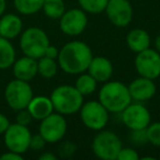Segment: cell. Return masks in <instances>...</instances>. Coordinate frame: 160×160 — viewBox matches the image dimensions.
Segmentation results:
<instances>
[{
    "mask_svg": "<svg viewBox=\"0 0 160 160\" xmlns=\"http://www.w3.org/2000/svg\"><path fill=\"white\" fill-rule=\"evenodd\" d=\"M93 54L87 43L82 41H70L59 49L58 66L68 75H79L87 71Z\"/></svg>",
    "mask_w": 160,
    "mask_h": 160,
    "instance_id": "1",
    "label": "cell"
},
{
    "mask_svg": "<svg viewBox=\"0 0 160 160\" xmlns=\"http://www.w3.org/2000/svg\"><path fill=\"white\" fill-rule=\"evenodd\" d=\"M99 101L110 113H121L133 102L128 87L116 80H109L103 83L99 91Z\"/></svg>",
    "mask_w": 160,
    "mask_h": 160,
    "instance_id": "2",
    "label": "cell"
},
{
    "mask_svg": "<svg viewBox=\"0 0 160 160\" xmlns=\"http://www.w3.org/2000/svg\"><path fill=\"white\" fill-rule=\"evenodd\" d=\"M54 111L62 115H71L79 112L83 104V96L75 86L62 85L56 87L51 93Z\"/></svg>",
    "mask_w": 160,
    "mask_h": 160,
    "instance_id": "3",
    "label": "cell"
},
{
    "mask_svg": "<svg viewBox=\"0 0 160 160\" xmlns=\"http://www.w3.org/2000/svg\"><path fill=\"white\" fill-rule=\"evenodd\" d=\"M20 35L19 44L23 55L35 59L43 57L47 46L51 44L46 32L38 27L28 28Z\"/></svg>",
    "mask_w": 160,
    "mask_h": 160,
    "instance_id": "4",
    "label": "cell"
},
{
    "mask_svg": "<svg viewBox=\"0 0 160 160\" xmlns=\"http://www.w3.org/2000/svg\"><path fill=\"white\" fill-rule=\"evenodd\" d=\"M123 147L121 138L112 131H99L92 140V151L102 160H116Z\"/></svg>",
    "mask_w": 160,
    "mask_h": 160,
    "instance_id": "5",
    "label": "cell"
},
{
    "mask_svg": "<svg viewBox=\"0 0 160 160\" xmlns=\"http://www.w3.org/2000/svg\"><path fill=\"white\" fill-rule=\"evenodd\" d=\"M33 97V90L29 81L14 78L6 86L5 100L13 111L27 109Z\"/></svg>",
    "mask_w": 160,
    "mask_h": 160,
    "instance_id": "6",
    "label": "cell"
},
{
    "mask_svg": "<svg viewBox=\"0 0 160 160\" xmlns=\"http://www.w3.org/2000/svg\"><path fill=\"white\" fill-rule=\"evenodd\" d=\"M80 120L87 128L92 131H101L109 123L110 112L100 103V101H88L83 102L79 110Z\"/></svg>",
    "mask_w": 160,
    "mask_h": 160,
    "instance_id": "7",
    "label": "cell"
},
{
    "mask_svg": "<svg viewBox=\"0 0 160 160\" xmlns=\"http://www.w3.org/2000/svg\"><path fill=\"white\" fill-rule=\"evenodd\" d=\"M67 121L65 115L57 112H53L41 121L38 133L43 136L46 142L54 144L58 142L65 137L67 132Z\"/></svg>",
    "mask_w": 160,
    "mask_h": 160,
    "instance_id": "8",
    "label": "cell"
},
{
    "mask_svg": "<svg viewBox=\"0 0 160 160\" xmlns=\"http://www.w3.org/2000/svg\"><path fill=\"white\" fill-rule=\"evenodd\" d=\"M31 136V131L28 126L18 123L10 124L8 129L3 133L5 146L8 148V150L23 155L30 149Z\"/></svg>",
    "mask_w": 160,
    "mask_h": 160,
    "instance_id": "9",
    "label": "cell"
},
{
    "mask_svg": "<svg viewBox=\"0 0 160 160\" xmlns=\"http://www.w3.org/2000/svg\"><path fill=\"white\" fill-rule=\"evenodd\" d=\"M122 122L131 131H142L151 123L149 110L140 102H131L122 112Z\"/></svg>",
    "mask_w": 160,
    "mask_h": 160,
    "instance_id": "10",
    "label": "cell"
},
{
    "mask_svg": "<svg viewBox=\"0 0 160 160\" xmlns=\"http://www.w3.org/2000/svg\"><path fill=\"white\" fill-rule=\"evenodd\" d=\"M134 62L136 71L142 77L152 80L160 77V53L156 49L149 47L137 53Z\"/></svg>",
    "mask_w": 160,
    "mask_h": 160,
    "instance_id": "11",
    "label": "cell"
},
{
    "mask_svg": "<svg viewBox=\"0 0 160 160\" xmlns=\"http://www.w3.org/2000/svg\"><path fill=\"white\" fill-rule=\"evenodd\" d=\"M88 25L87 13L80 8L66 10L59 18V29L68 36H77L83 33Z\"/></svg>",
    "mask_w": 160,
    "mask_h": 160,
    "instance_id": "12",
    "label": "cell"
},
{
    "mask_svg": "<svg viewBox=\"0 0 160 160\" xmlns=\"http://www.w3.org/2000/svg\"><path fill=\"white\" fill-rule=\"evenodd\" d=\"M104 12L113 25L126 28L133 20L134 11L128 0H109Z\"/></svg>",
    "mask_w": 160,
    "mask_h": 160,
    "instance_id": "13",
    "label": "cell"
},
{
    "mask_svg": "<svg viewBox=\"0 0 160 160\" xmlns=\"http://www.w3.org/2000/svg\"><path fill=\"white\" fill-rule=\"evenodd\" d=\"M127 87H128L132 100L140 103L152 99L157 91V87L153 80L142 77V76L134 79Z\"/></svg>",
    "mask_w": 160,
    "mask_h": 160,
    "instance_id": "14",
    "label": "cell"
},
{
    "mask_svg": "<svg viewBox=\"0 0 160 160\" xmlns=\"http://www.w3.org/2000/svg\"><path fill=\"white\" fill-rule=\"evenodd\" d=\"M113 64L107 57L97 56L91 59L88 66L87 72H89L98 82H107L113 75Z\"/></svg>",
    "mask_w": 160,
    "mask_h": 160,
    "instance_id": "15",
    "label": "cell"
},
{
    "mask_svg": "<svg viewBox=\"0 0 160 160\" xmlns=\"http://www.w3.org/2000/svg\"><path fill=\"white\" fill-rule=\"evenodd\" d=\"M12 71L14 78L30 82L38 75V59L24 55L16 59L12 65Z\"/></svg>",
    "mask_w": 160,
    "mask_h": 160,
    "instance_id": "16",
    "label": "cell"
},
{
    "mask_svg": "<svg viewBox=\"0 0 160 160\" xmlns=\"http://www.w3.org/2000/svg\"><path fill=\"white\" fill-rule=\"evenodd\" d=\"M23 30V22L18 14L6 13L0 17V36L8 40L18 38Z\"/></svg>",
    "mask_w": 160,
    "mask_h": 160,
    "instance_id": "17",
    "label": "cell"
},
{
    "mask_svg": "<svg viewBox=\"0 0 160 160\" xmlns=\"http://www.w3.org/2000/svg\"><path fill=\"white\" fill-rule=\"evenodd\" d=\"M28 111L32 115L33 120L42 121L54 112V107L49 97L36 96L33 97L28 105Z\"/></svg>",
    "mask_w": 160,
    "mask_h": 160,
    "instance_id": "18",
    "label": "cell"
},
{
    "mask_svg": "<svg viewBox=\"0 0 160 160\" xmlns=\"http://www.w3.org/2000/svg\"><path fill=\"white\" fill-rule=\"evenodd\" d=\"M126 44L132 52L137 54L150 47L151 38L145 30L133 29L127 33Z\"/></svg>",
    "mask_w": 160,
    "mask_h": 160,
    "instance_id": "19",
    "label": "cell"
},
{
    "mask_svg": "<svg viewBox=\"0 0 160 160\" xmlns=\"http://www.w3.org/2000/svg\"><path fill=\"white\" fill-rule=\"evenodd\" d=\"M17 59L16 48L10 40L0 36V70L12 67Z\"/></svg>",
    "mask_w": 160,
    "mask_h": 160,
    "instance_id": "20",
    "label": "cell"
},
{
    "mask_svg": "<svg viewBox=\"0 0 160 160\" xmlns=\"http://www.w3.org/2000/svg\"><path fill=\"white\" fill-rule=\"evenodd\" d=\"M75 87L83 97L89 96L97 90L98 81L89 72H82L79 73V77L75 82Z\"/></svg>",
    "mask_w": 160,
    "mask_h": 160,
    "instance_id": "21",
    "label": "cell"
},
{
    "mask_svg": "<svg viewBox=\"0 0 160 160\" xmlns=\"http://www.w3.org/2000/svg\"><path fill=\"white\" fill-rule=\"evenodd\" d=\"M58 67L59 66H58L57 59L43 56L38 59V75L45 79H51L56 76Z\"/></svg>",
    "mask_w": 160,
    "mask_h": 160,
    "instance_id": "22",
    "label": "cell"
},
{
    "mask_svg": "<svg viewBox=\"0 0 160 160\" xmlns=\"http://www.w3.org/2000/svg\"><path fill=\"white\" fill-rule=\"evenodd\" d=\"M44 0H13L16 10L23 16H32L42 10Z\"/></svg>",
    "mask_w": 160,
    "mask_h": 160,
    "instance_id": "23",
    "label": "cell"
},
{
    "mask_svg": "<svg viewBox=\"0 0 160 160\" xmlns=\"http://www.w3.org/2000/svg\"><path fill=\"white\" fill-rule=\"evenodd\" d=\"M42 10L47 18L59 20V18L66 11V6L64 0H44Z\"/></svg>",
    "mask_w": 160,
    "mask_h": 160,
    "instance_id": "24",
    "label": "cell"
},
{
    "mask_svg": "<svg viewBox=\"0 0 160 160\" xmlns=\"http://www.w3.org/2000/svg\"><path fill=\"white\" fill-rule=\"evenodd\" d=\"M109 0H78L80 9L86 13L99 14L104 12Z\"/></svg>",
    "mask_w": 160,
    "mask_h": 160,
    "instance_id": "25",
    "label": "cell"
},
{
    "mask_svg": "<svg viewBox=\"0 0 160 160\" xmlns=\"http://www.w3.org/2000/svg\"><path fill=\"white\" fill-rule=\"evenodd\" d=\"M147 142L156 147H160V122H153L145 129Z\"/></svg>",
    "mask_w": 160,
    "mask_h": 160,
    "instance_id": "26",
    "label": "cell"
},
{
    "mask_svg": "<svg viewBox=\"0 0 160 160\" xmlns=\"http://www.w3.org/2000/svg\"><path fill=\"white\" fill-rule=\"evenodd\" d=\"M77 150V146L73 144L72 142H64L60 144L59 148H58V153L62 158H69L73 155Z\"/></svg>",
    "mask_w": 160,
    "mask_h": 160,
    "instance_id": "27",
    "label": "cell"
},
{
    "mask_svg": "<svg viewBox=\"0 0 160 160\" xmlns=\"http://www.w3.org/2000/svg\"><path fill=\"white\" fill-rule=\"evenodd\" d=\"M138 152L132 147H122L116 160H139Z\"/></svg>",
    "mask_w": 160,
    "mask_h": 160,
    "instance_id": "28",
    "label": "cell"
},
{
    "mask_svg": "<svg viewBox=\"0 0 160 160\" xmlns=\"http://www.w3.org/2000/svg\"><path fill=\"white\" fill-rule=\"evenodd\" d=\"M45 145H46V140L43 138V136L40 133L31 136V140H30V148L31 149L40 151L42 149H44Z\"/></svg>",
    "mask_w": 160,
    "mask_h": 160,
    "instance_id": "29",
    "label": "cell"
},
{
    "mask_svg": "<svg viewBox=\"0 0 160 160\" xmlns=\"http://www.w3.org/2000/svg\"><path fill=\"white\" fill-rule=\"evenodd\" d=\"M17 112H18V114H17V118H16V123L24 125V126H29V124L32 122L33 118L30 114V112L28 111V109H23Z\"/></svg>",
    "mask_w": 160,
    "mask_h": 160,
    "instance_id": "30",
    "label": "cell"
},
{
    "mask_svg": "<svg viewBox=\"0 0 160 160\" xmlns=\"http://www.w3.org/2000/svg\"><path fill=\"white\" fill-rule=\"evenodd\" d=\"M23 156L21 153L14 152V151L8 150L7 152L0 155V160H22Z\"/></svg>",
    "mask_w": 160,
    "mask_h": 160,
    "instance_id": "31",
    "label": "cell"
},
{
    "mask_svg": "<svg viewBox=\"0 0 160 160\" xmlns=\"http://www.w3.org/2000/svg\"><path fill=\"white\" fill-rule=\"evenodd\" d=\"M58 54H59V49H58L57 47L54 46V45L49 44L48 46H47L46 51H45L44 56H46V57H49V58H53V59H57Z\"/></svg>",
    "mask_w": 160,
    "mask_h": 160,
    "instance_id": "32",
    "label": "cell"
},
{
    "mask_svg": "<svg viewBox=\"0 0 160 160\" xmlns=\"http://www.w3.org/2000/svg\"><path fill=\"white\" fill-rule=\"evenodd\" d=\"M10 121L5 114L0 113V134H3L10 126Z\"/></svg>",
    "mask_w": 160,
    "mask_h": 160,
    "instance_id": "33",
    "label": "cell"
},
{
    "mask_svg": "<svg viewBox=\"0 0 160 160\" xmlns=\"http://www.w3.org/2000/svg\"><path fill=\"white\" fill-rule=\"evenodd\" d=\"M38 159L40 160H56L57 157H56L55 153L49 152V151H45V152H43L42 155L38 156Z\"/></svg>",
    "mask_w": 160,
    "mask_h": 160,
    "instance_id": "34",
    "label": "cell"
},
{
    "mask_svg": "<svg viewBox=\"0 0 160 160\" xmlns=\"http://www.w3.org/2000/svg\"><path fill=\"white\" fill-rule=\"evenodd\" d=\"M6 9H7V0H0V17L5 14Z\"/></svg>",
    "mask_w": 160,
    "mask_h": 160,
    "instance_id": "35",
    "label": "cell"
},
{
    "mask_svg": "<svg viewBox=\"0 0 160 160\" xmlns=\"http://www.w3.org/2000/svg\"><path fill=\"white\" fill-rule=\"evenodd\" d=\"M155 49L160 53V34L156 36L155 38Z\"/></svg>",
    "mask_w": 160,
    "mask_h": 160,
    "instance_id": "36",
    "label": "cell"
}]
</instances>
